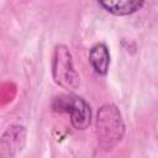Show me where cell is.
I'll list each match as a JSON object with an SVG mask.
<instances>
[{"label": "cell", "mask_w": 158, "mask_h": 158, "mask_svg": "<svg viewBox=\"0 0 158 158\" xmlns=\"http://www.w3.org/2000/svg\"><path fill=\"white\" fill-rule=\"evenodd\" d=\"M52 109L59 114H69L70 123L77 130H85L91 122V110L89 104L77 95L67 94L56 96Z\"/></svg>", "instance_id": "3957f363"}, {"label": "cell", "mask_w": 158, "mask_h": 158, "mask_svg": "<svg viewBox=\"0 0 158 158\" xmlns=\"http://www.w3.org/2000/svg\"><path fill=\"white\" fill-rule=\"evenodd\" d=\"M52 75L57 85L67 90H75L80 85V78L73 65L69 48L58 44L54 48L52 59Z\"/></svg>", "instance_id": "7a4b0ae2"}, {"label": "cell", "mask_w": 158, "mask_h": 158, "mask_svg": "<svg viewBox=\"0 0 158 158\" xmlns=\"http://www.w3.org/2000/svg\"><path fill=\"white\" fill-rule=\"evenodd\" d=\"M99 4L110 14L116 16L131 15L138 11L144 0H98Z\"/></svg>", "instance_id": "5b68a950"}, {"label": "cell", "mask_w": 158, "mask_h": 158, "mask_svg": "<svg viewBox=\"0 0 158 158\" xmlns=\"http://www.w3.org/2000/svg\"><path fill=\"white\" fill-rule=\"evenodd\" d=\"M26 128L21 125L10 126L0 138V157H14L23 148Z\"/></svg>", "instance_id": "277c9868"}, {"label": "cell", "mask_w": 158, "mask_h": 158, "mask_svg": "<svg viewBox=\"0 0 158 158\" xmlns=\"http://www.w3.org/2000/svg\"><path fill=\"white\" fill-rule=\"evenodd\" d=\"M89 62L98 74L105 75L110 65V54L106 44L96 43L95 46H93L89 52Z\"/></svg>", "instance_id": "8992f818"}, {"label": "cell", "mask_w": 158, "mask_h": 158, "mask_svg": "<svg viewBox=\"0 0 158 158\" xmlns=\"http://www.w3.org/2000/svg\"><path fill=\"white\" fill-rule=\"evenodd\" d=\"M125 125L118 109L112 104L102 105L96 115V135L104 151L112 149L123 137Z\"/></svg>", "instance_id": "6da1fadb"}]
</instances>
